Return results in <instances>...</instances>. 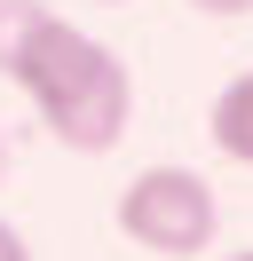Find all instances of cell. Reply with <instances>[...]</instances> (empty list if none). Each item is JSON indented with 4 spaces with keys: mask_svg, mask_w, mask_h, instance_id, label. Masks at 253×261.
<instances>
[{
    "mask_svg": "<svg viewBox=\"0 0 253 261\" xmlns=\"http://www.w3.org/2000/svg\"><path fill=\"white\" fill-rule=\"evenodd\" d=\"M8 80L24 87V103L40 111V127L56 135L63 150H79V159L119 150L127 119H135V71L119 64V48H103V40H95L87 24H71V16H47L40 32H32V48L16 56Z\"/></svg>",
    "mask_w": 253,
    "mask_h": 261,
    "instance_id": "1",
    "label": "cell"
},
{
    "mask_svg": "<svg viewBox=\"0 0 253 261\" xmlns=\"http://www.w3.org/2000/svg\"><path fill=\"white\" fill-rule=\"evenodd\" d=\"M221 229V206H214V182L198 166H142L135 182L119 190V238L142 245V253H206Z\"/></svg>",
    "mask_w": 253,
    "mask_h": 261,
    "instance_id": "2",
    "label": "cell"
},
{
    "mask_svg": "<svg viewBox=\"0 0 253 261\" xmlns=\"http://www.w3.org/2000/svg\"><path fill=\"white\" fill-rule=\"evenodd\" d=\"M206 135H214V150H221V159L253 166V71H237V80L214 95V119H206Z\"/></svg>",
    "mask_w": 253,
    "mask_h": 261,
    "instance_id": "3",
    "label": "cell"
},
{
    "mask_svg": "<svg viewBox=\"0 0 253 261\" xmlns=\"http://www.w3.org/2000/svg\"><path fill=\"white\" fill-rule=\"evenodd\" d=\"M56 16L47 0H0V71H16V56L32 48V32Z\"/></svg>",
    "mask_w": 253,
    "mask_h": 261,
    "instance_id": "4",
    "label": "cell"
},
{
    "mask_svg": "<svg viewBox=\"0 0 253 261\" xmlns=\"http://www.w3.org/2000/svg\"><path fill=\"white\" fill-rule=\"evenodd\" d=\"M0 261H32V245H24V229H16V222H0Z\"/></svg>",
    "mask_w": 253,
    "mask_h": 261,
    "instance_id": "5",
    "label": "cell"
},
{
    "mask_svg": "<svg viewBox=\"0 0 253 261\" xmlns=\"http://www.w3.org/2000/svg\"><path fill=\"white\" fill-rule=\"evenodd\" d=\"M198 16H253V0H190Z\"/></svg>",
    "mask_w": 253,
    "mask_h": 261,
    "instance_id": "6",
    "label": "cell"
},
{
    "mask_svg": "<svg viewBox=\"0 0 253 261\" xmlns=\"http://www.w3.org/2000/svg\"><path fill=\"white\" fill-rule=\"evenodd\" d=\"M0 182H8V127H0Z\"/></svg>",
    "mask_w": 253,
    "mask_h": 261,
    "instance_id": "7",
    "label": "cell"
},
{
    "mask_svg": "<svg viewBox=\"0 0 253 261\" xmlns=\"http://www.w3.org/2000/svg\"><path fill=\"white\" fill-rule=\"evenodd\" d=\"M221 261H253V245H245V253H221Z\"/></svg>",
    "mask_w": 253,
    "mask_h": 261,
    "instance_id": "8",
    "label": "cell"
},
{
    "mask_svg": "<svg viewBox=\"0 0 253 261\" xmlns=\"http://www.w3.org/2000/svg\"><path fill=\"white\" fill-rule=\"evenodd\" d=\"M103 8H119V0H103Z\"/></svg>",
    "mask_w": 253,
    "mask_h": 261,
    "instance_id": "9",
    "label": "cell"
}]
</instances>
